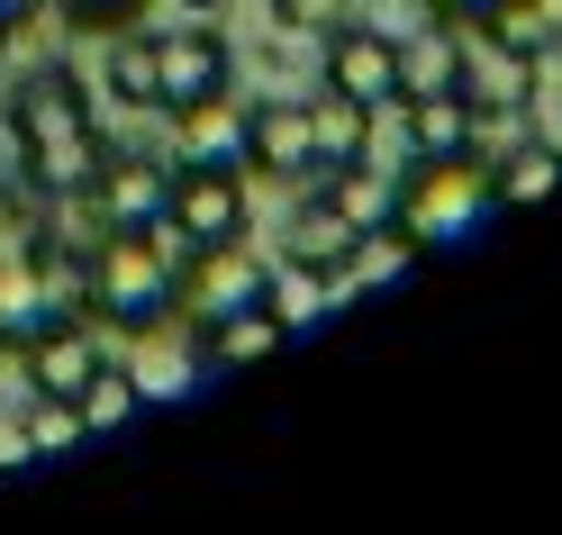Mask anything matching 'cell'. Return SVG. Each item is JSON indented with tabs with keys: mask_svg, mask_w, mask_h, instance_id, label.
I'll return each instance as SVG.
<instances>
[{
	"mask_svg": "<svg viewBox=\"0 0 562 535\" xmlns=\"http://www.w3.org/2000/svg\"><path fill=\"white\" fill-rule=\"evenodd\" d=\"M10 136H19V182L27 200L46 209H74L91 191L100 155H110V136H100V100L74 64H37V74L10 82Z\"/></svg>",
	"mask_w": 562,
	"mask_h": 535,
	"instance_id": "1",
	"label": "cell"
},
{
	"mask_svg": "<svg viewBox=\"0 0 562 535\" xmlns=\"http://www.w3.org/2000/svg\"><path fill=\"white\" fill-rule=\"evenodd\" d=\"M82 317H110L119 336H164L172 255L155 245V227H91V245H82Z\"/></svg>",
	"mask_w": 562,
	"mask_h": 535,
	"instance_id": "2",
	"label": "cell"
},
{
	"mask_svg": "<svg viewBox=\"0 0 562 535\" xmlns=\"http://www.w3.org/2000/svg\"><path fill=\"white\" fill-rule=\"evenodd\" d=\"M245 219H255V172H245V164H172L155 245L172 255V272H182V255L245 236Z\"/></svg>",
	"mask_w": 562,
	"mask_h": 535,
	"instance_id": "3",
	"label": "cell"
},
{
	"mask_svg": "<svg viewBox=\"0 0 562 535\" xmlns=\"http://www.w3.org/2000/svg\"><path fill=\"white\" fill-rule=\"evenodd\" d=\"M481 219H490V155H427V164H408V182H400V236L417 245V255L472 236Z\"/></svg>",
	"mask_w": 562,
	"mask_h": 535,
	"instance_id": "4",
	"label": "cell"
},
{
	"mask_svg": "<svg viewBox=\"0 0 562 535\" xmlns=\"http://www.w3.org/2000/svg\"><path fill=\"white\" fill-rule=\"evenodd\" d=\"M218 91H236V55H227L218 27H200V19L155 27V110L172 119V110H200V100H218Z\"/></svg>",
	"mask_w": 562,
	"mask_h": 535,
	"instance_id": "5",
	"label": "cell"
},
{
	"mask_svg": "<svg viewBox=\"0 0 562 535\" xmlns=\"http://www.w3.org/2000/svg\"><path fill=\"white\" fill-rule=\"evenodd\" d=\"M100 364H110V345H100V317H82V309L19 345V372H27L37 400H82V381H91Z\"/></svg>",
	"mask_w": 562,
	"mask_h": 535,
	"instance_id": "6",
	"label": "cell"
},
{
	"mask_svg": "<svg viewBox=\"0 0 562 535\" xmlns=\"http://www.w3.org/2000/svg\"><path fill=\"white\" fill-rule=\"evenodd\" d=\"M327 37V82L336 91H355V100H372V110H400V37L391 27H363V19H336V27H318Z\"/></svg>",
	"mask_w": 562,
	"mask_h": 535,
	"instance_id": "7",
	"label": "cell"
},
{
	"mask_svg": "<svg viewBox=\"0 0 562 535\" xmlns=\"http://www.w3.org/2000/svg\"><path fill=\"white\" fill-rule=\"evenodd\" d=\"M164 191H172V164L110 146L100 172H91V191H82V209H91V227H164Z\"/></svg>",
	"mask_w": 562,
	"mask_h": 535,
	"instance_id": "8",
	"label": "cell"
},
{
	"mask_svg": "<svg viewBox=\"0 0 562 535\" xmlns=\"http://www.w3.org/2000/svg\"><path fill=\"white\" fill-rule=\"evenodd\" d=\"M245 172H263V182H308L318 172L308 100H245Z\"/></svg>",
	"mask_w": 562,
	"mask_h": 535,
	"instance_id": "9",
	"label": "cell"
},
{
	"mask_svg": "<svg viewBox=\"0 0 562 535\" xmlns=\"http://www.w3.org/2000/svg\"><path fill=\"white\" fill-rule=\"evenodd\" d=\"M355 245H363V227L345 219L327 191H308V200L291 209V227H281V255H291V264H308L318 281H345V272H355Z\"/></svg>",
	"mask_w": 562,
	"mask_h": 535,
	"instance_id": "10",
	"label": "cell"
},
{
	"mask_svg": "<svg viewBox=\"0 0 562 535\" xmlns=\"http://www.w3.org/2000/svg\"><path fill=\"white\" fill-rule=\"evenodd\" d=\"M281 345H291V327H281L263 300L200 317V364H209V372H245V364H263V354H281Z\"/></svg>",
	"mask_w": 562,
	"mask_h": 535,
	"instance_id": "11",
	"label": "cell"
},
{
	"mask_svg": "<svg viewBox=\"0 0 562 535\" xmlns=\"http://www.w3.org/2000/svg\"><path fill=\"white\" fill-rule=\"evenodd\" d=\"M308 146H318V164H372L381 110L355 100V91H336V82H318V100H308Z\"/></svg>",
	"mask_w": 562,
	"mask_h": 535,
	"instance_id": "12",
	"label": "cell"
},
{
	"mask_svg": "<svg viewBox=\"0 0 562 535\" xmlns=\"http://www.w3.org/2000/svg\"><path fill=\"white\" fill-rule=\"evenodd\" d=\"M172 164H245V100L218 91L200 110H172Z\"/></svg>",
	"mask_w": 562,
	"mask_h": 535,
	"instance_id": "13",
	"label": "cell"
},
{
	"mask_svg": "<svg viewBox=\"0 0 562 535\" xmlns=\"http://www.w3.org/2000/svg\"><path fill=\"white\" fill-rule=\"evenodd\" d=\"M318 191H327L363 236H372V227H400V172H391V164H318Z\"/></svg>",
	"mask_w": 562,
	"mask_h": 535,
	"instance_id": "14",
	"label": "cell"
},
{
	"mask_svg": "<svg viewBox=\"0 0 562 535\" xmlns=\"http://www.w3.org/2000/svg\"><path fill=\"white\" fill-rule=\"evenodd\" d=\"M463 55H472V37L453 19H427L417 37H400V91L417 100V91H463Z\"/></svg>",
	"mask_w": 562,
	"mask_h": 535,
	"instance_id": "15",
	"label": "cell"
},
{
	"mask_svg": "<svg viewBox=\"0 0 562 535\" xmlns=\"http://www.w3.org/2000/svg\"><path fill=\"white\" fill-rule=\"evenodd\" d=\"M562 191V146L544 136H517L508 155H490V209H536Z\"/></svg>",
	"mask_w": 562,
	"mask_h": 535,
	"instance_id": "16",
	"label": "cell"
},
{
	"mask_svg": "<svg viewBox=\"0 0 562 535\" xmlns=\"http://www.w3.org/2000/svg\"><path fill=\"white\" fill-rule=\"evenodd\" d=\"M100 91H110L119 110H155V37H146V27H119V37H110V74H100Z\"/></svg>",
	"mask_w": 562,
	"mask_h": 535,
	"instance_id": "17",
	"label": "cell"
},
{
	"mask_svg": "<svg viewBox=\"0 0 562 535\" xmlns=\"http://www.w3.org/2000/svg\"><path fill=\"white\" fill-rule=\"evenodd\" d=\"M74 409H82V436H100V426H127L136 409H146V381H136L127 364H100V372L82 381V400H74Z\"/></svg>",
	"mask_w": 562,
	"mask_h": 535,
	"instance_id": "18",
	"label": "cell"
},
{
	"mask_svg": "<svg viewBox=\"0 0 562 535\" xmlns=\"http://www.w3.org/2000/svg\"><path fill=\"white\" fill-rule=\"evenodd\" d=\"M327 291H336V281H318V272H308V264H291V255H281V264H263V309L281 317V327L318 317V309H327Z\"/></svg>",
	"mask_w": 562,
	"mask_h": 535,
	"instance_id": "19",
	"label": "cell"
},
{
	"mask_svg": "<svg viewBox=\"0 0 562 535\" xmlns=\"http://www.w3.org/2000/svg\"><path fill=\"white\" fill-rule=\"evenodd\" d=\"M472 37H490V46H508V55H536V64H544V19L526 10V0H499L490 19H472Z\"/></svg>",
	"mask_w": 562,
	"mask_h": 535,
	"instance_id": "20",
	"label": "cell"
},
{
	"mask_svg": "<svg viewBox=\"0 0 562 535\" xmlns=\"http://www.w3.org/2000/svg\"><path fill=\"white\" fill-rule=\"evenodd\" d=\"M27 445H37V454H74L82 445V409L74 400H37V390H27Z\"/></svg>",
	"mask_w": 562,
	"mask_h": 535,
	"instance_id": "21",
	"label": "cell"
},
{
	"mask_svg": "<svg viewBox=\"0 0 562 535\" xmlns=\"http://www.w3.org/2000/svg\"><path fill=\"white\" fill-rule=\"evenodd\" d=\"M46 10H55L64 27H82V37H119V27H136L146 0H46Z\"/></svg>",
	"mask_w": 562,
	"mask_h": 535,
	"instance_id": "22",
	"label": "cell"
},
{
	"mask_svg": "<svg viewBox=\"0 0 562 535\" xmlns=\"http://www.w3.org/2000/svg\"><path fill=\"white\" fill-rule=\"evenodd\" d=\"M0 255H46V227L27 219V182L0 200Z\"/></svg>",
	"mask_w": 562,
	"mask_h": 535,
	"instance_id": "23",
	"label": "cell"
},
{
	"mask_svg": "<svg viewBox=\"0 0 562 535\" xmlns=\"http://www.w3.org/2000/svg\"><path fill=\"white\" fill-rule=\"evenodd\" d=\"M272 10H281V27H308V37H318V27L345 19V0H272Z\"/></svg>",
	"mask_w": 562,
	"mask_h": 535,
	"instance_id": "24",
	"label": "cell"
},
{
	"mask_svg": "<svg viewBox=\"0 0 562 535\" xmlns=\"http://www.w3.org/2000/svg\"><path fill=\"white\" fill-rule=\"evenodd\" d=\"M19 462H37V445H27L19 417H0V472H19Z\"/></svg>",
	"mask_w": 562,
	"mask_h": 535,
	"instance_id": "25",
	"label": "cell"
},
{
	"mask_svg": "<svg viewBox=\"0 0 562 535\" xmlns=\"http://www.w3.org/2000/svg\"><path fill=\"white\" fill-rule=\"evenodd\" d=\"M499 0H427V19H453V27H472V19H490Z\"/></svg>",
	"mask_w": 562,
	"mask_h": 535,
	"instance_id": "26",
	"label": "cell"
},
{
	"mask_svg": "<svg viewBox=\"0 0 562 535\" xmlns=\"http://www.w3.org/2000/svg\"><path fill=\"white\" fill-rule=\"evenodd\" d=\"M526 10L544 19V64H553V55H562V0H526Z\"/></svg>",
	"mask_w": 562,
	"mask_h": 535,
	"instance_id": "27",
	"label": "cell"
},
{
	"mask_svg": "<svg viewBox=\"0 0 562 535\" xmlns=\"http://www.w3.org/2000/svg\"><path fill=\"white\" fill-rule=\"evenodd\" d=\"M37 19V0H0V37H10V27H27Z\"/></svg>",
	"mask_w": 562,
	"mask_h": 535,
	"instance_id": "28",
	"label": "cell"
},
{
	"mask_svg": "<svg viewBox=\"0 0 562 535\" xmlns=\"http://www.w3.org/2000/svg\"><path fill=\"white\" fill-rule=\"evenodd\" d=\"M553 82H562V55H553Z\"/></svg>",
	"mask_w": 562,
	"mask_h": 535,
	"instance_id": "29",
	"label": "cell"
},
{
	"mask_svg": "<svg viewBox=\"0 0 562 535\" xmlns=\"http://www.w3.org/2000/svg\"><path fill=\"white\" fill-rule=\"evenodd\" d=\"M200 10H218V0H200Z\"/></svg>",
	"mask_w": 562,
	"mask_h": 535,
	"instance_id": "30",
	"label": "cell"
},
{
	"mask_svg": "<svg viewBox=\"0 0 562 535\" xmlns=\"http://www.w3.org/2000/svg\"><path fill=\"white\" fill-rule=\"evenodd\" d=\"M0 46H10V37H0Z\"/></svg>",
	"mask_w": 562,
	"mask_h": 535,
	"instance_id": "31",
	"label": "cell"
}]
</instances>
